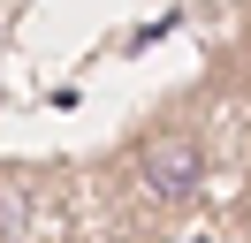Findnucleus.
Instances as JSON below:
<instances>
[{
    "label": "nucleus",
    "instance_id": "f03ea898",
    "mask_svg": "<svg viewBox=\"0 0 251 243\" xmlns=\"http://www.w3.org/2000/svg\"><path fill=\"white\" fill-rule=\"evenodd\" d=\"M183 243H205V236H183Z\"/></svg>",
    "mask_w": 251,
    "mask_h": 243
},
{
    "label": "nucleus",
    "instance_id": "f257e3e1",
    "mask_svg": "<svg viewBox=\"0 0 251 243\" xmlns=\"http://www.w3.org/2000/svg\"><path fill=\"white\" fill-rule=\"evenodd\" d=\"M145 182H152L160 197H190L198 190V175H205V152H198V137L190 129H160L152 145H145Z\"/></svg>",
    "mask_w": 251,
    "mask_h": 243
}]
</instances>
